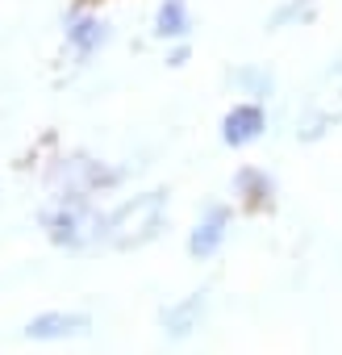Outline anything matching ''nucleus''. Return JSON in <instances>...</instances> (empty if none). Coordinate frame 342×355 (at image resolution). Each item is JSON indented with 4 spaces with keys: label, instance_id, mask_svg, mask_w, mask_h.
<instances>
[{
    "label": "nucleus",
    "instance_id": "6",
    "mask_svg": "<svg viewBox=\"0 0 342 355\" xmlns=\"http://www.w3.org/2000/svg\"><path fill=\"white\" fill-rule=\"evenodd\" d=\"M209 318V288H192L184 297H176L171 305H163L159 313V326L167 338H188L201 330V322Z\"/></svg>",
    "mask_w": 342,
    "mask_h": 355
},
{
    "label": "nucleus",
    "instance_id": "10",
    "mask_svg": "<svg viewBox=\"0 0 342 355\" xmlns=\"http://www.w3.org/2000/svg\"><path fill=\"white\" fill-rule=\"evenodd\" d=\"M192 17H188V0H163L154 13V34L159 38H188Z\"/></svg>",
    "mask_w": 342,
    "mask_h": 355
},
{
    "label": "nucleus",
    "instance_id": "4",
    "mask_svg": "<svg viewBox=\"0 0 342 355\" xmlns=\"http://www.w3.org/2000/svg\"><path fill=\"white\" fill-rule=\"evenodd\" d=\"M92 330V318L84 309H42L21 326V338L30 343H67V338H84Z\"/></svg>",
    "mask_w": 342,
    "mask_h": 355
},
{
    "label": "nucleus",
    "instance_id": "9",
    "mask_svg": "<svg viewBox=\"0 0 342 355\" xmlns=\"http://www.w3.org/2000/svg\"><path fill=\"white\" fill-rule=\"evenodd\" d=\"M67 42L75 46L80 59H88V55H96V51L109 42V26H105L100 17H92V13H80V17H71V26H67Z\"/></svg>",
    "mask_w": 342,
    "mask_h": 355
},
{
    "label": "nucleus",
    "instance_id": "2",
    "mask_svg": "<svg viewBox=\"0 0 342 355\" xmlns=\"http://www.w3.org/2000/svg\"><path fill=\"white\" fill-rule=\"evenodd\" d=\"M167 226V193L163 189H150V193H138L121 205H113L105 214V239L100 247H113V251H134V247H146L163 234Z\"/></svg>",
    "mask_w": 342,
    "mask_h": 355
},
{
    "label": "nucleus",
    "instance_id": "3",
    "mask_svg": "<svg viewBox=\"0 0 342 355\" xmlns=\"http://www.w3.org/2000/svg\"><path fill=\"white\" fill-rule=\"evenodd\" d=\"M121 167H109L100 159H88V155H71V159H59L51 167V189L55 193H80V197H96V193H109L121 184Z\"/></svg>",
    "mask_w": 342,
    "mask_h": 355
},
{
    "label": "nucleus",
    "instance_id": "8",
    "mask_svg": "<svg viewBox=\"0 0 342 355\" xmlns=\"http://www.w3.org/2000/svg\"><path fill=\"white\" fill-rule=\"evenodd\" d=\"M234 197L246 205V209H271L276 201V180L263 171V167H242L234 175Z\"/></svg>",
    "mask_w": 342,
    "mask_h": 355
},
{
    "label": "nucleus",
    "instance_id": "1",
    "mask_svg": "<svg viewBox=\"0 0 342 355\" xmlns=\"http://www.w3.org/2000/svg\"><path fill=\"white\" fill-rule=\"evenodd\" d=\"M38 226L59 251H88L105 239V209L80 193H55V201L38 214Z\"/></svg>",
    "mask_w": 342,
    "mask_h": 355
},
{
    "label": "nucleus",
    "instance_id": "5",
    "mask_svg": "<svg viewBox=\"0 0 342 355\" xmlns=\"http://www.w3.org/2000/svg\"><path fill=\"white\" fill-rule=\"evenodd\" d=\"M230 226H234L230 205H205V214H201V218L192 222V230H188V255H192L197 263L213 259V255L226 247Z\"/></svg>",
    "mask_w": 342,
    "mask_h": 355
},
{
    "label": "nucleus",
    "instance_id": "11",
    "mask_svg": "<svg viewBox=\"0 0 342 355\" xmlns=\"http://www.w3.org/2000/svg\"><path fill=\"white\" fill-rule=\"evenodd\" d=\"M246 96H255V101H263V96H271V71H263V67H238L234 76H230Z\"/></svg>",
    "mask_w": 342,
    "mask_h": 355
},
{
    "label": "nucleus",
    "instance_id": "7",
    "mask_svg": "<svg viewBox=\"0 0 342 355\" xmlns=\"http://www.w3.org/2000/svg\"><path fill=\"white\" fill-rule=\"evenodd\" d=\"M263 130H267V109H263L259 101H238V105L222 117V142L234 146V150L259 142Z\"/></svg>",
    "mask_w": 342,
    "mask_h": 355
}]
</instances>
